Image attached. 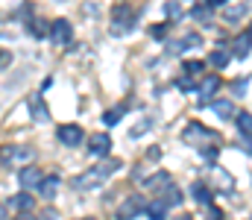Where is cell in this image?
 <instances>
[{
	"label": "cell",
	"mask_w": 252,
	"mask_h": 220,
	"mask_svg": "<svg viewBox=\"0 0 252 220\" xmlns=\"http://www.w3.org/2000/svg\"><path fill=\"white\" fill-rule=\"evenodd\" d=\"M118 167H121V161H118V158H112V161H106V164H97V167H91V170L79 173V176L73 179V188H76V191H91V188L103 185V182L118 170Z\"/></svg>",
	"instance_id": "6da1fadb"
},
{
	"label": "cell",
	"mask_w": 252,
	"mask_h": 220,
	"mask_svg": "<svg viewBox=\"0 0 252 220\" xmlns=\"http://www.w3.org/2000/svg\"><path fill=\"white\" fill-rule=\"evenodd\" d=\"M50 41H53V44H62V47L73 41V27H70L67 18H56V21L50 24Z\"/></svg>",
	"instance_id": "7a4b0ae2"
},
{
	"label": "cell",
	"mask_w": 252,
	"mask_h": 220,
	"mask_svg": "<svg viewBox=\"0 0 252 220\" xmlns=\"http://www.w3.org/2000/svg\"><path fill=\"white\" fill-rule=\"evenodd\" d=\"M185 141L202 147L205 141H217V135H214L208 126H202V124H188V126H185Z\"/></svg>",
	"instance_id": "3957f363"
},
{
	"label": "cell",
	"mask_w": 252,
	"mask_h": 220,
	"mask_svg": "<svg viewBox=\"0 0 252 220\" xmlns=\"http://www.w3.org/2000/svg\"><path fill=\"white\" fill-rule=\"evenodd\" d=\"M132 27H135V12H132L129 6H118V9H115L112 32H115V35H124L126 30H132Z\"/></svg>",
	"instance_id": "277c9868"
},
{
	"label": "cell",
	"mask_w": 252,
	"mask_h": 220,
	"mask_svg": "<svg viewBox=\"0 0 252 220\" xmlns=\"http://www.w3.org/2000/svg\"><path fill=\"white\" fill-rule=\"evenodd\" d=\"M56 138H59L64 147H79L82 138H85V132H82L76 124H62V126L56 129Z\"/></svg>",
	"instance_id": "5b68a950"
},
{
	"label": "cell",
	"mask_w": 252,
	"mask_h": 220,
	"mask_svg": "<svg viewBox=\"0 0 252 220\" xmlns=\"http://www.w3.org/2000/svg\"><path fill=\"white\" fill-rule=\"evenodd\" d=\"M144 206H147V203H144V197H141V194H132V197H126V200H124V206L118 209V218H121V220H132L135 215L147 212Z\"/></svg>",
	"instance_id": "8992f818"
},
{
	"label": "cell",
	"mask_w": 252,
	"mask_h": 220,
	"mask_svg": "<svg viewBox=\"0 0 252 220\" xmlns=\"http://www.w3.org/2000/svg\"><path fill=\"white\" fill-rule=\"evenodd\" d=\"M199 44H202V38H199L196 32H188L182 41H176V44L170 41V44H167V53H185V50H196Z\"/></svg>",
	"instance_id": "52a82bcc"
},
{
	"label": "cell",
	"mask_w": 252,
	"mask_h": 220,
	"mask_svg": "<svg viewBox=\"0 0 252 220\" xmlns=\"http://www.w3.org/2000/svg\"><path fill=\"white\" fill-rule=\"evenodd\" d=\"M88 150H91V156H94V158H100V156H106V153L112 150V138H109V135H91Z\"/></svg>",
	"instance_id": "ba28073f"
},
{
	"label": "cell",
	"mask_w": 252,
	"mask_h": 220,
	"mask_svg": "<svg viewBox=\"0 0 252 220\" xmlns=\"http://www.w3.org/2000/svg\"><path fill=\"white\" fill-rule=\"evenodd\" d=\"M18 179H21V185H24V188H38L44 176H41V170H38V167H24V170L18 173Z\"/></svg>",
	"instance_id": "9c48e42d"
},
{
	"label": "cell",
	"mask_w": 252,
	"mask_h": 220,
	"mask_svg": "<svg viewBox=\"0 0 252 220\" xmlns=\"http://www.w3.org/2000/svg\"><path fill=\"white\" fill-rule=\"evenodd\" d=\"M217 88H220V76H205V79H202V85H199V100H202V103H208V100L217 94Z\"/></svg>",
	"instance_id": "30bf717a"
},
{
	"label": "cell",
	"mask_w": 252,
	"mask_h": 220,
	"mask_svg": "<svg viewBox=\"0 0 252 220\" xmlns=\"http://www.w3.org/2000/svg\"><path fill=\"white\" fill-rule=\"evenodd\" d=\"M170 185H173V182H170V173H164V170L147 179V188H150V191H156V194H164Z\"/></svg>",
	"instance_id": "8fae6325"
},
{
	"label": "cell",
	"mask_w": 252,
	"mask_h": 220,
	"mask_svg": "<svg viewBox=\"0 0 252 220\" xmlns=\"http://www.w3.org/2000/svg\"><path fill=\"white\" fill-rule=\"evenodd\" d=\"M59 182H62V179H59L56 173H53V176H44V179H41V185H38V194H41L44 200H53V197H56V191H59Z\"/></svg>",
	"instance_id": "7c38bea8"
},
{
	"label": "cell",
	"mask_w": 252,
	"mask_h": 220,
	"mask_svg": "<svg viewBox=\"0 0 252 220\" xmlns=\"http://www.w3.org/2000/svg\"><path fill=\"white\" fill-rule=\"evenodd\" d=\"M9 206H12L15 212H21V215H24V212H30V209L35 206V203H32V197H30L27 191H21V194H15V197H9Z\"/></svg>",
	"instance_id": "4fadbf2b"
},
{
	"label": "cell",
	"mask_w": 252,
	"mask_h": 220,
	"mask_svg": "<svg viewBox=\"0 0 252 220\" xmlns=\"http://www.w3.org/2000/svg\"><path fill=\"white\" fill-rule=\"evenodd\" d=\"M211 112H214L220 121H232V118H235V106H232L229 100H217V103H211Z\"/></svg>",
	"instance_id": "5bb4252c"
},
{
	"label": "cell",
	"mask_w": 252,
	"mask_h": 220,
	"mask_svg": "<svg viewBox=\"0 0 252 220\" xmlns=\"http://www.w3.org/2000/svg\"><path fill=\"white\" fill-rule=\"evenodd\" d=\"M147 215H150V220H164L167 218V203H164V200L150 203V206H147Z\"/></svg>",
	"instance_id": "9a60e30c"
},
{
	"label": "cell",
	"mask_w": 252,
	"mask_h": 220,
	"mask_svg": "<svg viewBox=\"0 0 252 220\" xmlns=\"http://www.w3.org/2000/svg\"><path fill=\"white\" fill-rule=\"evenodd\" d=\"M190 194H193V200H196V203H202V206H208V203H211V191H208L202 182H193Z\"/></svg>",
	"instance_id": "2e32d148"
},
{
	"label": "cell",
	"mask_w": 252,
	"mask_h": 220,
	"mask_svg": "<svg viewBox=\"0 0 252 220\" xmlns=\"http://www.w3.org/2000/svg\"><path fill=\"white\" fill-rule=\"evenodd\" d=\"M232 50H235V56H238V59H244V56L252 50V41L247 38V35H238V38H235V44H232Z\"/></svg>",
	"instance_id": "e0dca14e"
},
{
	"label": "cell",
	"mask_w": 252,
	"mask_h": 220,
	"mask_svg": "<svg viewBox=\"0 0 252 220\" xmlns=\"http://www.w3.org/2000/svg\"><path fill=\"white\" fill-rule=\"evenodd\" d=\"M223 15H226V21H229V24H238V21H241V18L247 15V3H238V6H229V9H226Z\"/></svg>",
	"instance_id": "ac0fdd59"
},
{
	"label": "cell",
	"mask_w": 252,
	"mask_h": 220,
	"mask_svg": "<svg viewBox=\"0 0 252 220\" xmlns=\"http://www.w3.org/2000/svg\"><path fill=\"white\" fill-rule=\"evenodd\" d=\"M208 65H211V68H220V71H223V68L229 65V53H226V50H214V53L208 56Z\"/></svg>",
	"instance_id": "d6986e66"
},
{
	"label": "cell",
	"mask_w": 252,
	"mask_h": 220,
	"mask_svg": "<svg viewBox=\"0 0 252 220\" xmlns=\"http://www.w3.org/2000/svg\"><path fill=\"white\" fill-rule=\"evenodd\" d=\"M30 32H32L35 38H44V35H50V27H47L41 18H35V21H30Z\"/></svg>",
	"instance_id": "ffe728a7"
},
{
	"label": "cell",
	"mask_w": 252,
	"mask_h": 220,
	"mask_svg": "<svg viewBox=\"0 0 252 220\" xmlns=\"http://www.w3.org/2000/svg\"><path fill=\"white\" fill-rule=\"evenodd\" d=\"M121 118H124V106H115V109H109V112L103 115V124H106V126H115Z\"/></svg>",
	"instance_id": "44dd1931"
},
{
	"label": "cell",
	"mask_w": 252,
	"mask_h": 220,
	"mask_svg": "<svg viewBox=\"0 0 252 220\" xmlns=\"http://www.w3.org/2000/svg\"><path fill=\"white\" fill-rule=\"evenodd\" d=\"M235 124H238V129H241L244 135H252V115H247V112H241V115L235 118Z\"/></svg>",
	"instance_id": "7402d4cb"
},
{
	"label": "cell",
	"mask_w": 252,
	"mask_h": 220,
	"mask_svg": "<svg viewBox=\"0 0 252 220\" xmlns=\"http://www.w3.org/2000/svg\"><path fill=\"white\" fill-rule=\"evenodd\" d=\"M190 18H196V21H211V6H193V9H190Z\"/></svg>",
	"instance_id": "603a6c76"
},
{
	"label": "cell",
	"mask_w": 252,
	"mask_h": 220,
	"mask_svg": "<svg viewBox=\"0 0 252 220\" xmlns=\"http://www.w3.org/2000/svg\"><path fill=\"white\" fill-rule=\"evenodd\" d=\"M32 115H35V121H38V124H44V121L50 118V115H47V106H44L41 100H35V106H32Z\"/></svg>",
	"instance_id": "cb8c5ba5"
},
{
	"label": "cell",
	"mask_w": 252,
	"mask_h": 220,
	"mask_svg": "<svg viewBox=\"0 0 252 220\" xmlns=\"http://www.w3.org/2000/svg\"><path fill=\"white\" fill-rule=\"evenodd\" d=\"M150 126H153V121H150V118H147V121H141L138 126H132V132H129V138H141V135H144V132H147Z\"/></svg>",
	"instance_id": "d4e9b609"
},
{
	"label": "cell",
	"mask_w": 252,
	"mask_h": 220,
	"mask_svg": "<svg viewBox=\"0 0 252 220\" xmlns=\"http://www.w3.org/2000/svg\"><path fill=\"white\" fill-rule=\"evenodd\" d=\"M164 200H167V203H173V206H179V200H182V194H179V188H176V185H170V188L164 191Z\"/></svg>",
	"instance_id": "484cf974"
},
{
	"label": "cell",
	"mask_w": 252,
	"mask_h": 220,
	"mask_svg": "<svg viewBox=\"0 0 252 220\" xmlns=\"http://www.w3.org/2000/svg\"><path fill=\"white\" fill-rule=\"evenodd\" d=\"M202 71H205V62H193V59H190V62H185V73H190V76H193V73L199 76Z\"/></svg>",
	"instance_id": "4316f807"
},
{
	"label": "cell",
	"mask_w": 252,
	"mask_h": 220,
	"mask_svg": "<svg viewBox=\"0 0 252 220\" xmlns=\"http://www.w3.org/2000/svg\"><path fill=\"white\" fill-rule=\"evenodd\" d=\"M164 15H167L170 21H179V15H182V9H179V3H167V6H164Z\"/></svg>",
	"instance_id": "83f0119b"
},
{
	"label": "cell",
	"mask_w": 252,
	"mask_h": 220,
	"mask_svg": "<svg viewBox=\"0 0 252 220\" xmlns=\"http://www.w3.org/2000/svg\"><path fill=\"white\" fill-rule=\"evenodd\" d=\"M150 35L158 38V41H164V35H167V24H156V27H150Z\"/></svg>",
	"instance_id": "f1b7e54d"
},
{
	"label": "cell",
	"mask_w": 252,
	"mask_h": 220,
	"mask_svg": "<svg viewBox=\"0 0 252 220\" xmlns=\"http://www.w3.org/2000/svg\"><path fill=\"white\" fill-rule=\"evenodd\" d=\"M176 85H179L182 91H193V76H190V73H182V76L176 79Z\"/></svg>",
	"instance_id": "f546056e"
},
{
	"label": "cell",
	"mask_w": 252,
	"mask_h": 220,
	"mask_svg": "<svg viewBox=\"0 0 252 220\" xmlns=\"http://www.w3.org/2000/svg\"><path fill=\"white\" fill-rule=\"evenodd\" d=\"M247 85H250L247 79H235V82H232V91H235V94L241 97V94H247Z\"/></svg>",
	"instance_id": "4dcf8cb0"
},
{
	"label": "cell",
	"mask_w": 252,
	"mask_h": 220,
	"mask_svg": "<svg viewBox=\"0 0 252 220\" xmlns=\"http://www.w3.org/2000/svg\"><path fill=\"white\" fill-rule=\"evenodd\" d=\"M202 156H205L208 161H214V158H217V147H214V144H211V147H202Z\"/></svg>",
	"instance_id": "1f68e13d"
},
{
	"label": "cell",
	"mask_w": 252,
	"mask_h": 220,
	"mask_svg": "<svg viewBox=\"0 0 252 220\" xmlns=\"http://www.w3.org/2000/svg\"><path fill=\"white\" fill-rule=\"evenodd\" d=\"M6 65H12V53L0 50V68H6Z\"/></svg>",
	"instance_id": "d6a6232c"
},
{
	"label": "cell",
	"mask_w": 252,
	"mask_h": 220,
	"mask_svg": "<svg viewBox=\"0 0 252 220\" xmlns=\"http://www.w3.org/2000/svg\"><path fill=\"white\" fill-rule=\"evenodd\" d=\"M241 147H244L247 153H252V135H244V138H241Z\"/></svg>",
	"instance_id": "836d02e7"
},
{
	"label": "cell",
	"mask_w": 252,
	"mask_h": 220,
	"mask_svg": "<svg viewBox=\"0 0 252 220\" xmlns=\"http://www.w3.org/2000/svg\"><path fill=\"white\" fill-rule=\"evenodd\" d=\"M208 220H226V218H223V212H217V209H211V212H208Z\"/></svg>",
	"instance_id": "e575fe53"
},
{
	"label": "cell",
	"mask_w": 252,
	"mask_h": 220,
	"mask_svg": "<svg viewBox=\"0 0 252 220\" xmlns=\"http://www.w3.org/2000/svg\"><path fill=\"white\" fill-rule=\"evenodd\" d=\"M158 153H161L158 147H150V150H147V158H158Z\"/></svg>",
	"instance_id": "d590c367"
},
{
	"label": "cell",
	"mask_w": 252,
	"mask_h": 220,
	"mask_svg": "<svg viewBox=\"0 0 252 220\" xmlns=\"http://www.w3.org/2000/svg\"><path fill=\"white\" fill-rule=\"evenodd\" d=\"M15 220H35V218H32L30 212H24V215H18V218H15Z\"/></svg>",
	"instance_id": "8d00e7d4"
},
{
	"label": "cell",
	"mask_w": 252,
	"mask_h": 220,
	"mask_svg": "<svg viewBox=\"0 0 252 220\" xmlns=\"http://www.w3.org/2000/svg\"><path fill=\"white\" fill-rule=\"evenodd\" d=\"M220 3H226V0H208V6H220Z\"/></svg>",
	"instance_id": "74e56055"
},
{
	"label": "cell",
	"mask_w": 252,
	"mask_h": 220,
	"mask_svg": "<svg viewBox=\"0 0 252 220\" xmlns=\"http://www.w3.org/2000/svg\"><path fill=\"white\" fill-rule=\"evenodd\" d=\"M247 38H250V41H252V24H250V30H247Z\"/></svg>",
	"instance_id": "f35d334b"
},
{
	"label": "cell",
	"mask_w": 252,
	"mask_h": 220,
	"mask_svg": "<svg viewBox=\"0 0 252 220\" xmlns=\"http://www.w3.org/2000/svg\"><path fill=\"white\" fill-rule=\"evenodd\" d=\"M79 220H97V218H79Z\"/></svg>",
	"instance_id": "ab89813d"
}]
</instances>
